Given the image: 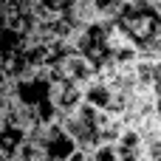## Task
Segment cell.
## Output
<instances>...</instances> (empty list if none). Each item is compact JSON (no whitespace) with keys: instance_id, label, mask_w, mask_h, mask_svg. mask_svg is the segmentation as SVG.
Here are the masks:
<instances>
[{"instance_id":"6da1fadb","label":"cell","mask_w":161,"mask_h":161,"mask_svg":"<svg viewBox=\"0 0 161 161\" xmlns=\"http://www.w3.org/2000/svg\"><path fill=\"white\" fill-rule=\"evenodd\" d=\"M102 119H105L102 110H96L88 102H82L71 113L59 116V125L68 130V136L74 139L76 150L93 153L96 147H102Z\"/></svg>"},{"instance_id":"7a4b0ae2","label":"cell","mask_w":161,"mask_h":161,"mask_svg":"<svg viewBox=\"0 0 161 161\" xmlns=\"http://www.w3.org/2000/svg\"><path fill=\"white\" fill-rule=\"evenodd\" d=\"M25 133H28L25 127L14 125V122H8V119L0 122V156H3V161H14L20 144L25 142Z\"/></svg>"},{"instance_id":"3957f363","label":"cell","mask_w":161,"mask_h":161,"mask_svg":"<svg viewBox=\"0 0 161 161\" xmlns=\"http://www.w3.org/2000/svg\"><path fill=\"white\" fill-rule=\"evenodd\" d=\"M119 6H122V0H91V8H93L96 20H113Z\"/></svg>"},{"instance_id":"277c9868","label":"cell","mask_w":161,"mask_h":161,"mask_svg":"<svg viewBox=\"0 0 161 161\" xmlns=\"http://www.w3.org/2000/svg\"><path fill=\"white\" fill-rule=\"evenodd\" d=\"M144 161H161V133L144 139Z\"/></svg>"},{"instance_id":"5b68a950","label":"cell","mask_w":161,"mask_h":161,"mask_svg":"<svg viewBox=\"0 0 161 161\" xmlns=\"http://www.w3.org/2000/svg\"><path fill=\"white\" fill-rule=\"evenodd\" d=\"M88 161H116L113 144H102V147H96L93 153H88Z\"/></svg>"},{"instance_id":"8992f818","label":"cell","mask_w":161,"mask_h":161,"mask_svg":"<svg viewBox=\"0 0 161 161\" xmlns=\"http://www.w3.org/2000/svg\"><path fill=\"white\" fill-rule=\"evenodd\" d=\"M153 74H156V88L161 91V57L153 59Z\"/></svg>"},{"instance_id":"52a82bcc","label":"cell","mask_w":161,"mask_h":161,"mask_svg":"<svg viewBox=\"0 0 161 161\" xmlns=\"http://www.w3.org/2000/svg\"><path fill=\"white\" fill-rule=\"evenodd\" d=\"M156 122H158V133H161V91L156 93Z\"/></svg>"},{"instance_id":"ba28073f","label":"cell","mask_w":161,"mask_h":161,"mask_svg":"<svg viewBox=\"0 0 161 161\" xmlns=\"http://www.w3.org/2000/svg\"><path fill=\"white\" fill-rule=\"evenodd\" d=\"M150 3H156V6H161V0H150Z\"/></svg>"},{"instance_id":"9c48e42d","label":"cell","mask_w":161,"mask_h":161,"mask_svg":"<svg viewBox=\"0 0 161 161\" xmlns=\"http://www.w3.org/2000/svg\"><path fill=\"white\" fill-rule=\"evenodd\" d=\"M158 11H161V6H158Z\"/></svg>"}]
</instances>
